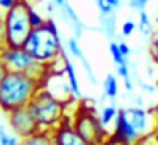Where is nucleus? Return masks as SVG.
I'll use <instances>...</instances> for the list:
<instances>
[{
  "mask_svg": "<svg viewBox=\"0 0 158 145\" xmlns=\"http://www.w3.org/2000/svg\"><path fill=\"white\" fill-rule=\"evenodd\" d=\"M136 28H138V24L133 21V19H127L126 22H123V36H133V33L136 31Z\"/></svg>",
  "mask_w": 158,
  "mask_h": 145,
  "instance_id": "nucleus-25",
  "label": "nucleus"
},
{
  "mask_svg": "<svg viewBox=\"0 0 158 145\" xmlns=\"http://www.w3.org/2000/svg\"><path fill=\"white\" fill-rule=\"evenodd\" d=\"M0 113H2V109H0Z\"/></svg>",
  "mask_w": 158,
  "mask_h": 145,
  "instance_id": "nucleus-36",
  "label": "nucleus"
},
{
  "mask_svg": "<svg viewBox=\"0 0 158 145\" xmlns=\"http://www.w3.org/2000/svg\"><path fill=\"white\" fill-rule=\"evenodd\" d=\"M66 46H68V53H72L73 56H77V58H82L83 56L82 50H80V45H78V39L77 38H68Z\"/></svg>",
  "mask_w": 158,
  "mask_h": 145,
  "instance_id": "nucleus-20",
  "label": "nucleus"
},
{
  "mask_svg": "<svg viewBox=\"0 0 158 145\" xmlns=\"http://www.w3.org/2000/svg\"><path fill=\"white\" fill-rule=\"evenodd\" d=\"M97 5H99V11H100V15H110V14H116V9L106 2V0H97Z\"/></svg>",
  "mask_w": 158,
  "mask_h": 145,
  "instance_id": "nucleus-24",
  "label": "nucleus"
},
{
  "mask_svg": "<svg viewBox=\"0 0 158 145\" xmlns=\"http://www.w3.org/2000/svg\"><path fill=\"white\" fill-rule=\"evenodd\" d=\"M100 145H129V143H126V142H123L121 138H117L114 133H109L102 140V143H100Z\"/></svg>",
  "mask_w": 158,
  "mask_h": 145,
  "instance_id": "nucleus-26",
  "label": "nucleus"
},
{
  "mask_svg": "<svg viewBox=\"0 0 158 145\" xmlns=\"http://www.w3.org/2000/svg\"><path fill=\"white\" fill-rule=\"evenodd\" d=\"M44 86V80L39 77L22 72H7L0 82V109L2 113L22 108L31 103L34 94Z\"/></svg>",
  "mask_w": 158,
  "mask_h": 145,
  "instance_id": "nucleus-1",
  "label": "nucleus"
},
{
  "mask_svg": "<svg viewBox=\"0 0 158 145\" xmlns=\"http://www.w3.org/2000/svg\"><path fill=\"white\" fill-rule=\"evenodd\" d=\"M7 72H9V70L5 68V65L2 63V60H0V82H2V79H4L5 75H7Z\"/></svg>",
  "mask_w": 158,
  "mask_h": 145,
  "instance_id": "nucleus-30",
  "label": "nucleus"
},
{
  "mask_svg": "<svg viewBox=\"0 0 158 145\" xmlns=\"http://www.w3.org/2000/svg\"><path fill=\"white\" fill-rule=\"evenodd\" d=\"M29 21H31V26H32V29H34V28H39L41 24H44L46 19H43V15L38 14V12L34 11V7L31 5V9H29Z\"/></svg>",
  "mask_w": 158,
  "mask_h": 145,
  "instance_id": "nucleus-23",
  "label": "nucleus"
},
{
  "mask_svg": "<svg viewBox=\"0 0 158 145\" xmlns=\"http://www.w3.org/2000/svg\"><path fill=\"white\" fill-rule=\"evenodd\" d=\"M29 106H31L41 130L51 131L65 118H68V114H66V111H68V101L60 99L55 92L46 89V86H43L34 94V97L31 99Z\"/></svg>",
  "mask_w": 158,
  "mask_h": 145,
  "instance_id": "nucleus-3",
  "label": "nucleus"
},
{
  "mask_svg": "<svg viewBox=\"0 0 158 145\" xmlns=\"http://www.w3.org/2000/svg\"><path fill=\"white\" fill-rule=\"evenodd\" d=\"M124 116H126V120L129 121V125L134 128V131H136L139 137H143V135H148L151 133L153 130H150V113H148L144 108L141 106H131V108H124L123 109Z\"/></svg>",
  "mask_w": 158,
  "mask_h": 145,
  "instance_id": "nucleus-9",
  "label": "nucleus"
},
{
  "mask_svg": "<svg viewBox=\"0 0 158 145\" xmlns=\"http://www.w3.org/2000/svg\"><path fill=\"white\" fill-rule=\"evenodd\" d=\"M22 48L39 63L53 67V63H56V60L63 53L61 39H60V33L55 26V21L48 19L44 21V24L32 29Z\"/></svg>",
  "mask_w": 158,
  "mask_h": 145,
  "instance_id": "nucleus-2",
  "label": "nucleus"
},
{
  "mask_svg": "<svg viewBox=\"0 0 158 145\" xmlns=\"http://www.w3.org/2000/svg\"><path fill=\"white\" fill-rule=\"evenodd\" d=\"M21 145H53L51 133L48 130H41L36 135H31L27 138H22Z\"/></svg>",
  "mask_w": 158,
  "mask_h": 145,
  "instance_id": "nucleus-12",
  "label": "nucleus"
},
{
  "mask_svg": "<svg viewBox=\"0 0 158 145\" xmlns=\"http://www.w3.org/2000/svg\"><path fill=\"white\" fill-rule=\"evenodd\" d=\"M156 90H158V79H156ZM153 111H155V116H156V120H158V104L153 108Z\"/></svg>",
  "mask_w": 158,
  "mask_h": 145,
  "instance_id": "nucleus-34",
  "label": "nucleus"
},
{
  "mask_svg": "<svg viewBox=\"0 0 158 145\" xmlns=\"http://www.w3.org/2000/svg\"><path fill=\"white\" fill-rule=\"evenodd\" d=\"M100 26L109 38H114V34H116V14L100 15Z\"/></svg>",
  "mask_w": 158,
  "mask_h": 145,
  "instance_id": "nucleus-18",
  "label": "nucleus"
},
{
  "mask_svg": "<svg viewBox=\"0 0 158 145\" xmlns=\"http://www.w3.org/2000/svg\"><path fill=\"white\" fill-rule=\"evenodd\" d=\"M17 2H19V0H0V12H2V14L7 12L9 9H12Z\"/></svg>",
  "mask_w": 158,
  "mask_h": 145,
  "instance_id": "nucleus-28",
  "label": "nucleus"
},
{
  "mask_svg": "<svg viewBox=\"0 0 158 145\" xmlns=\"http://www.w3.org/2000/svg\"><path fill=\"white\" fill-rule=\"evenodd\" d=\"M70 120H72L73 128L78 131V135L85 138L90 145H100L104 138L110 133V131H107V128L102 126L99 114L89 104L77 106L75 113L70 116Z\"/></svg>",
  "mask_w": 158,
  "mask_h": 145,
  "instance_id": "nucleus-6",
  "label": "nucleus"
},
{
  "mask_svg": "<svg viewBox=\"0 0 158 145\" xmlns=\"http://www.w3.org/2000/svg\"><path fill=\"white\" fill-rule=\"evenodd\" d=\"M29 9L31 4L27 0H19L17 4L2 15V43L4 46H10V48H22L31 34L32 26L29 21Z\"/></svg>",
  "mask_w": 158,
  "mask_h": 145,
  "instance_id": "nucleus-4",
  "label": "nucleus"
},
{
  "mask_svg": "<svg viewBox=\"0 0 158 145\" xmlns=\"http://www.w3.org/2000/svg\"><path fill=\"white\" fill-rule=\"evenodd\" d=\"M138 29L141 31V34L144 38H150L151 33H153V26H151V21H150V15L146 14V11H139V19H138Z\"/></svg>",
  "mask_w": 158,
  "mask_h": 145,
  "instance_id": "nucleus-16",
  "label": "nucleus"
},
{
  "mask_svg": "<svg viewBox=\"0 0 158 145\" xmlns=\"http://www.w3.org/2000/svg\"><path fill=\"white\" fill-rule=\"evenodd\" d=\"M117 94H119V82H117V77L114 73H109V75L104 79V96L109 97V99H116Z\"/></svg>",
  "mask_w": 158,
  "mask_h": 145,
  "instance_id": "nucleus-14",
  "label": "nucleus"
},
{
  "mask_svg": "<svg viewBox=\"0 0 158 145\" xmlns=\"http://www.w3.org/2000/svg\"><path fill=\"white\" fill-rule=\"evenodd\" d=\"M117 46H119V51H121V55H123L124 58L127 60V56L131 55V48H129V45H127L126 41H119V43H117Z\"/></svg>",
  "mask_w": 158,
  "mask_h": 145,
  "instance_id": "nucleus-29",
  "label": "nucleus"
},
{
  "mask_svg": "<svg viewBox=\"0 0 158 145\" xmlns=\"http://www.w3.org/2000/svg\"><path fill=\"white\" fill-rule=\"evenodd\" d=\"M129 2V5H131V9H134V11H143L144 7H146V4L150 2V0H127Z\"/></svg>",
  "mask_w": 158,
  "mask_h": 145,
  "instance_id": "nucleus-27",
  "label": "nucleus"
},
{
  "mask_svg": "<svg viewBox=\"0 0 158 145\" xmlns=\"http://www.w3.org/2000/svg\"><path fill=\"white\" fill-rule=\"evenodd\" d=\"M110 133H114L117 138H121L123 142H126V143L133 145L134 142L139 140V135L134 131V128L129 125V121L126 120V116H124L123 109H119V113H117L116 120H114V130L110 131Z\"/></svg>",
  "mask_w": 158,
  "mask_h": 145,
  "instance_id": "nucleus-10",
  "label": "nucleus"
},
{
  "mask_svg": "<svg viewBox=\"0 0 158 145\" xmlns=\"http://www.w3.org/2000/svg\"><path fill=\"white\" fill-rule=\"evenodd\" d=\"M106 2H109V4L112 5L114 9H117V7L121 5V0H106Z\"/></svg>",
  "mask_w": 158,
  "mask_h": 145,
  "instance_id": "nucleus-31",
  "label": "nucleus"
},
{
  "mask_svg": "<svg viewBox=\"0 0 158 145\" xmlns=\"http://www.w3.org/2000/svg\"><path fill=\"white\" fill-rule=\"evenodd\" d=\"M2 12H0V46H4V43H2V33H4V28H2Z\"/></svg>",
  "mask_w": 158,
  "mask_h": 145,
  "instance_id": "nucleus-32",
  "label": "nucleus"
},
{
  "mask_svg": "<svg viewBox=\"0 0 158 145\" xmlns=\"http://www.w3.org/2000/svg\"><path fill=\"white\" fill-rule=\"evenodd\" d=\"M49 133H51L53 145H90L89 142L80 137L78 131L73 128L70 116L65 118V120H63L56 128H53Z\"/></svg>",
  "mask_w": 158,
  "mask_h": 145,
  "instance_id": "nucleus-8",
  "label": "nucleus"
},
{
  "mask_svg": "<svg viewBox=\"0 0 158 145\" xmlns=\"http://www.w3.org/2000/svg\"><path fill=\"white\" fill-rule=\"evenodd\" d=\"M22 138L17 137L9 128V125L0 123V145H21Z\"/></svg>",
  "mask_w": 158,
  "mask_h": 145,
  "instance_id": "nucleus-13",
  "label": "nucleus"
},
{
  "mask_svg": "<svg viewBox=\"0 0 158 145\" xmlns=\"http://www.w3.org/2000/svg\"><path fill=\"white\" fill-rule=\"evenodd\" d=\"M0 60L5 65L9 72H22L29 75L39 77L44 80L51 73L53 67L43 65L38 60H34L24 48H10V46H0Z\"/></svg>",
  "mask_w": 158,
  "mask_h": 145,
  "instance_id": "nucleus-5",
  "label": "nucleus"
},
{
  "mask_svg": "<svg viewBox=\"0 0 158 145\" xmlns=\"http://www.w3.org/2000/svg\"><path fill=\"white\" fill-rule=\"evenodd\" d=\"M63 58H65V51H63ZM63 72L66 75V82L70 86V90L75 96H80V86H78V79H77V72L73 68V63L70 62L68 58H65V63H63Z\"/></svg>",
  "mask_w": 158,
  "mask_h": 145,
  "instance_id": "nucleus-11",
  "label": "nucleus"
},
{
  "mask_svg": "<svg viewBox=\"0 0 158 145\" xmlns=\"http://www.w3.org/2000/svg\"><path fill=\"white\" fill-rule=\"evenodd\" d=\"M117 113H119V109H117L114 104H107V106H104L102 111H100V114H99V120H100V123H102V126L109 128L110 125L114 123Z\"/></svg>",
  "mask_w": 158,
  "mask_h": 145,
  "instance_id": "nucleus-15",
  "label": "nucleus"
},
{
  "mask_svg": "<svg viewBox=\"0 0 158 145\" xmlns=\"http://www.w3.org/2000/svg\"><path fill=\"white\" fill-rule=\"evenodd\" d=\"M109 53H110V56H112V60H114V63H123L124 60V56L121 55V51H119V46H117V43L116 41H110L109 43Z\"/></svg>",
  "mask_w": 158,
  "mask_h": 145,
  "instance_id": "nucleus-21",
  "label": "nucleus"
},
{
  "mask_svg": "<svg viewBox=\"0 0 158 145\" xmlns=\"http://www.w3.org/2000/svg\"><path fill=\"white\" fill-rule=\"evenodd\" d=\"M5 116H7L9 128L21 138H27L31 135H36L38 131H41V126H39L38 120H36V116L29 104L10 111Z\"/></svg>",
  "mask_w": 158,
  "mask_h": 145,
  "instance_id": "nucleus-7",
  "label": "nucleus"
},
{
  "mask_svg": "<svg viewBox=\"0 0 158 145\" xmlns=\"http://www.w3.org/2000/svg\"><path fill=\"white\" fill-rule=\"evenodd\" d=\"M117 75L124 80L126 90H133V80H131V73H129V63L127 60H124L123 63H117Z\"/></svg>",
  "mask_w": 158,
  "mask_h": 145,
  "instance_id": "nucleus-17",
  "label": "nucleus"
},
{
  "mask_svg": "<svg viewBox=\"0 0 158 145\" xmlns=\"http://www.w3.org/2000/svg\"><path fill=\"white\" fill-rule=\"evenodd\" d=\"M53 2H55V4L58 5V7H63V5L66 4V0H53Z\"/></svg>",
  "mask_w": 158,
  "mask_h": 145,
  "instance_id": "nucleus-33",
  "label": "nucleus"
},
{
  "mask_svg": "<svg viewBox=\"0 0 158 145\" xmlns=\"http://www.w3.org/2000/svg\"><path fill=\"white\" fill-rule=\"evenodd\" d=\"M133 145H158V137H156L155 131H151V133H148V135H143V137L138 142H134Z\"/></svg>",
  "mask_w": 158,
  "mask_h": 145,
  "instance_id": "nucleus-22",
  "label": "nucleus"
},
{
  "mask_svg": "<svg viewBox=\"0 0 158 145\" xmlns=\"http://www.w3.org/2000/svg\"><path fill=\"white\" fill-rule=\"evenodd\" d=\"M150 55L155 63H158V26L153 29L150 36Z\"/></svg>",
  "mask_w": 158,
  "mask_h": 145,
  "instance_id": "nucleus-19",
  "label": "nucleus"
},
{
  "mask_svg": "<svg viewBox=\"0 0 158 145\" xmlns=\"http://www.w3.org/2000/svg\"><path fill=\"white\" fill-rule=\"evenodd\" d=\"M155 133H156V137H158V123H156V128H155Z\"/></svg>",
  "mask_w": 158,
  "mask_h": 145,
  "instance_id": "nucleus-35",
  "label": "nucleus"
}]
</instances>
